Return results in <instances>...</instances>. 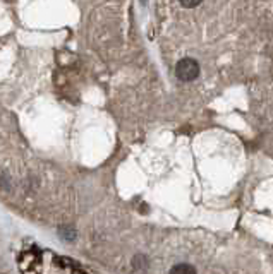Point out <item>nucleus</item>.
<instances>
[{
	"label": "nucleus",
	"instance_id": "nucleus-3",
	"mask_svg": "<svg viewBox=\"0 0 273 274\" xmlns=\"http://www.w3.org/2000/svg\"><path fill=\"white\" fill-rule=\"evenodd\" d=\"M59 233H60V236H62L64 240H74V236H76V232H74L70 226H60Z\"/></svg>",
	"mask_w": 273,
	"mask_h": 274
},
{
	"label": "nucleus",
	"instance_id": "nucleus-2",
	"mask_svg": "<svg viewBox=\"0 0 273 274\" xmlns=\"http://www.w3.org/2000/svg\"><path fill=\"white\" fill-rule=\"evenodd\" d=\"M168 274H196V269H194V266H191V264L182 262V264H175Z\"/></svg>",
	"mask_w": 273,
	"mask_h": 274
},
{
	"label": "nucleus",
	"instance_id": "nucleus-5",
	"mask_svg": "<svg viewBox=\"0 0 273 274\" xmlns=\"http://www.w3.org/2000/svg\"><path fill=\"white\" fill-rule=\"evenodd\" d=\"M141 2H143V4H146V0H141Z\"/></svg>",
	"mask_w": 273,
	"mask_h": 274
},
{
	"label": "nucleus",
	"instance_id": "nucleus-1",
	"mask_svg": "<svg viewBox=\"0 0 273 274\" xmlns=\"http://www.w3.org/2000/svg\"><path fill=\"white\" fill-rule=\"evenodd\" d=\"M175 76H177L181 81L191 82L200 76V63L194 59H182L175 65Z\"/></svg>",
	"mask_w": 273,
	"mask_h": 274
},
{
	"label": "nucleus",
	"instance_id": "nucleus-4",
	"mask_svg": "<svg viewBox=\"0 0 273 274\" xmlns=\"http://www.w3.org/2000/svg\"><path fill=\"white\" fill-rule=\"evenodd\" d=\"M181 2V5L182 7H186V9H194V7H198V5L203 2V0H179Z\"/></svg>",
	"mask_w": 273,
	"mask_h": 274
}]
</instances>
